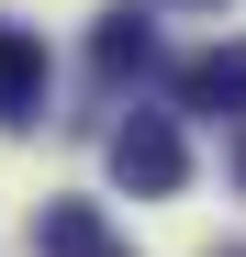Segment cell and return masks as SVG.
<instances>
[{
  "label": "cell",
  "mask_w": 246,
  "mask_h": 257,
  "mask_svg": "<svg viewBox=\"0 0 246 257\" xmlns=\"http://www.w3.org/2000/svg\"><path fill=\"white\" fill-rule=\"evenodd\" d=\"M112 179L123 190H146V201H168L190 179V146H179V123L168 112H135V123H112Z\"/></svg>",
  "instance_id": "cell-1"
},
{
  "label": "cell",
  "mask_w": 246,
  "mask_h": 257,
  "mask_svg": "<svg viewBox=\"0 0 246 257\" xmlns=\"http://www.w3.org/2000/svg\"><path fill=\"white\" fill-rule=\"evenodd\" d=\"M34 246H45V257H135L90 201H45V212H34Z\"/></svg>",
  "instance_id": "cell-2"
},
{
  "label": "cell",
  "mask_w": 246,
  "mask_h": 257,
  "mask_svg": "<svg viewBox=\"0 0 246 257\" xmlns=\"http://www.w3.org/2000/svg\"><path fill=\"white\" fill-rule=\"evenodd\" d=\"M179 112H246V45H213L179 67Z\"/></svg>",
  "instance_id": "cell-3"
},
{
  "label": "cell",
  "mask_w": 246,
  "mask_h": 257,
  "mask_svg": "<svg viewBox=\"0 0 246 257\" xmlns=\"http://www.w3.org/2000/svg\"><path fill=\"white\" fill-rule=\"evenodd\" d=\"M45 112V45L0 23V123H34Z\"/></svg>",
  "instance_id": "cell-4"
},
{
  "label": "cell",
  "mask_w": 246,
  "mask_h": 257,
  "mask_svg": "<svg viewBox=\"0 0 246 257\" xmlns=\"http://www.w3.org/2000/svg\"><path fill=\"white\" fill-rule=\"evenodd\" d=\"M90 56H101V78H135V67H157V23H146V12H101Z\"/></svg>",
  "instance_id": "cell-5"
},
{
  "label": "cell",
  "mask_w": 246,
  "mask_h": 257,
  "mask_svg": "<svg viewBox=\"0 0 246 257\" xmlns=\"http://www.w3.org/2000/svg\"><path fill=\"white\" fill-rule=\"evenodd\" d=\"M235 190H246V135H235Z\"/></svg>",
  "instance_id": "cell-6"
},
{
  "label": "cell",
  "mask_w": 246,
  "mask_h": 257,
  "mask_svg": "<svg viewBox=\"0 0 246 257\" xmlns=\"http://www.w3.org/2000/svg\"><path fill=\"white\" fill-rule=\"evenodd\" d=\"M224 257H246V246H224Z\"/></svg>",
  "instance_id": "cell-7"
}]
</instances>
